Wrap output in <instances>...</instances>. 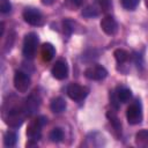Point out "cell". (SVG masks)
Here are the masks:
<instances>
[{
	"mask_svg": "<svg viewBox=\"0 0 148 148\" xmlns=\"http://www.w3.org/2000/svg\"><path fill=\"white\" fill-rule=\"evenodd\" d=\"M47 121L45 117H38L35 120H32L28 128H27V135L31 141H38L42 135V127Z\"/></svg>",
	"mask_w": 148,
	"mask_h": 148,
	"instance_id": "3957f363",
	"label": "cell"
},
{
	"mask_svg": "<svg viewBox=\"0 0 148 148\" xmlns=\"http://www.w3.org/2000/svg\"><path fill=\"white\" fill-rule=\"evenodd\" d=\"M101 28L106 35H114L118 30V24L111 15H106L101 21Z\"/></svg>",
	"mask_w": 148,
	"mask_h": 148,
	"instance_id": "30bf717a",
	"label": "cell"
},
{
	"mask_svg": "<svg viewBox=\"0 0 148 148\" xmlns=\"http://www.w3.org/2000/svg\"><path fill=\"white\" fill-rule=\"evenodd\" d=\"M140 3V0H121V5L127 10H133L138 7Z\"/></svg>",
	"mask_w": 148,
	"mask_h": 148,
	"instance_id": "44dd1931",
	"label": "cell"
},
{
	"mask_svg": "<svg viewBox=\"0 0 148 148\" xmlns=\"http://www.w3.org/2000/svg\"><path fill=\"white\" fill-rule=\"evenodd\" d=\"M83 3V0H66V6L69 9H75L81 7Z\"/></svg>",
	"mask_w": 148,
	"mask_h": 148,
	"instance_id": "d4e9b609",
	"label": "cell"
},
{
	"mask_svg": "<svg viewBox=\"0 0 148 148\" xmlns=\"http://www.w3.org/2000/svg\"><path fill=\"white\" fill-rule=\"evenodd\" d=\"M98 14H99L98 9H97L95 6H92V5L87 6V7L82 10V16H84V17H95V16H97Z\"/></svg>",
	"mask_w": 148,
	"mask_h": 148,
	"instance_id": "ffe728a7",
	"label": "cell"
},
{
	"mask_svg": "<svg viewBox=\"0 0 148 148\" xmlns=\"http://www.w3.org/2000/svg\"><path fill=\"white\" fill-rule=\"evenodd\" d=\"M39 104H40V99H39L38 96H36V95L29 96V98L27 99V102L24 104V109H25L27 114L35 113L38 110V108H39Z\"/></svg>",
	"mask_w": 148,
	"mask_h": 148,
	"instance_id": "8fae6325",
	"label": "cell"
},
{
	"mask_svg": "<svg viewBox=\"0 0 148 148\" xmlns=\"http://www.w3.org/2000/svg\"><path fill=\"white\" fill-rule=\"evenodd\" d=\"M17 142V135L15 132H12V131H8L5 133L3 135V145L6 147H14Z\"/></svg>",
	"mask_w": 148,
	"mask_h": 148,
	"instance_id": "9a60e30c",
	"label": "cell"
},
{
	"mask_svg": "<svg viewBox=\"0 0 148 148\" xmlns=\"http://www.w3.org/2000/svg\"><path fill=\"white\" fill-rule=\"evenodd\" d=\"M116 95H117V98L119 102L121 103H126L127 101H130V98L132 97V91L128 89V88H125V87H119L116 91Z\"/></svg>",
	"mask_w": 148,
	"mask_h": 148,
	"instance_id": "5bb4252c",
	"label": "cell"
},
{
	"mask_svg": "<svg viewBox=\"0 0 148 148\" xmlns=\"http://www.w3.org/2000/svg\"><path fill=\"white\" fill-rule=\"evenodd\" d=\"M106 116H108V118L110 119V123H111V125L113 126L114 131L118 132V133H121V124H120V120L118 119L116 112H113V111H108Z\"/></svg>",
	"mask_w": 148,
	"mask_h": 148,
	"instance_id": "2e32d148",
	"label": "cell"
},
{
	"mask_svg": "<svg viewBox=\"0 0 148 148\" xmlns=\"http://www.w3.org/2000/svg\"><path fill=\"white\" fill-rule=\"evenodd\" d=\"M135 141L139 146L148 145V130H141L135 134Z\"/></svg>",
	"mask_w": 148,
	"mask_h": 148,
	"instance_id": "ac0fdd59",
	"label": "cell"
},
{
	"mask_svg": "<svg viewBox=\"0 0 148 148\" xmlns=\"http://www.w3.org/2000/svg\"><path fill=\"white\" fill-rule=\"evenodd\" d=\"M126 118L128 124L131 125H136L140 124L142 120V109L139 102H135L133 104H131L127 110H126Z\"/></svg>",
	"mask_w": 148,
	"mask_h": 148,
	"instance_id": "277c9868",
	"label": "cell"
},
{
	"mask_svg": "<svg viewBox=\"0 0 148 148\" xmlns=\"http://www.w3.org/2000/svg\"><path fill=\"white\" fill-rule=\"evenodd\" d=\"M40 1H42V3L45 5V6H51L56 0H40Z\"/></svg>",
	"mask_w": 148,
	"mask_h": 148,
	"instance_id": "484cf974",
	"label": "cell"
},
{
	"mask_svg": "<svg viewBox=\"0 0 148 148\" xmlns=\"http://www.w3.org/2000/svg\"><path fill=\"white\" fill-rule=\"evenodd\" d=\"M62 25H64V32L66 36H69L73 31H74V22L72 20H65L62 22Z\"/></svg>",
	"mask_w": 148,
	"mask_h": 148,
	"instance_id": "7402d4cb",
	"label": "cell"
},
{
	"mask_svg": "<svg viewBox=\"0 0 148 148\" xmlns=\"http://www.w3.org/2000/svg\"><path fill=\"white\" fill-rule=\"evenodd\" d=\"M51 73L53 77H56L57 80H65L68 75V66H67L66 60L64 59L57 60L51 69Z\"/></svg>",
	"mask_w": 148,
	"mask_h": 148,
	"instance_id": "9c48e42d",
	"label": "cell"
},
{
	"mask_svg": "<svg viewBox=\"0 0 148 148\" xmlns=\"http://www.w3.org/2000/svg\"><path fill=\"white\" fill-rule=\"evenodd\" d=\"M50 109L54 113H61L66 109V102H65V99L62 97H56V98H53L51 101Z\"/></svg>",
	"mask_w": 148,
	"mask_h": 148,
	"instance_id": "4fadbf2b",
	"label": "cell"
},
{
	"mask_svg": "<svg viewBox=\"0 0 148 148\" xmlns=\"http://www.w3.org/2000/svg\"><path fill=\"white\" fill-rule=\"evenodd\" d=\"M67 95L73 101L81 102V101H83L87 97V95H88V88H86L83 86H80L77 83H71L67 87Z\"/></svg>",
	"mask_w": 148,
	"mask_h": 148,
	"instance_id": "52a82bcc",
	"label": "cell"
},
{
	"mask_svg": "<svg viewBox=\"0 0 148 148\" xmlns=\"http://www.w3.org/2000/svg\"><path fill=\"white\" fill-rule=\"evenodd\" d=\"M106 75H108V71L101 65L89 66L84 71V76L92 81H101V80L105 79Z\"/></svg>",
	"mask_w": 148,
	"mask_h": 148,
	"instance_id": "5b68a950",
	"label": "cell"
},
{
	"mask_svg": "<svg viewBox=\"0 0 148 148\" xmlns=\"http://www.w3.org/2000/svg\"><path fill=\"white\" fill-rule=\"evenodd\" d=\"M12 10V5L8 0H0V12L6 14Z\"/></svg>",
	"mask_w": 148,
	"mask_h": 148,
	"instance_id": "cb8c5ba5",
	"label": "cell"
},
{
	"mask_svg": "<svg viewBox=\"0 0 148 148\" xmlns=\"http://www.w3.org/2000/svg\"><path fill=\"white\" fill-rule=\"evenodd\" d=\"M30 83H31V80H30V77H29V75L27 73L21 72V71L15 72L14 87L18 92H25L29 89Z\"/></svg>",
	"mask_w": 148,
	"mask_h": 148,
	"instance_id": "8992f818",
	"label": "cell"
},
{
	"mask_svg": "<svg viewBox=\"0 0 148 148\" xmlns=\"http://www.w3.org/2000/svg\"><path fill=\"white\" fill-rule=\"evenodd\" d=\"M113 56H114V59L117 60L118 64H124L126 62L128 59H130V53L123 49H117L114 50L113 52Z\"/></svg>",
	"mask_w": 148,
	"mask_h": 148,
	"instance_id": "e0dca14e",
	"label": "cell"
},
{
	"mask_svg": "<svg viewBox=\"0 0 148 148\" xmlns=\"http://www.w3.org/2000/svg\"><path fill=\"white\" fill-rule=\"evenodd\" d=\"M38 45V36L35 32H29L24 36L23 39V56L28 59H32L36 54Z\"/></svg>",
	"mask_w": 148,
	"mask_h": 148,
	"instance_id": "7a4b0ae2",
	"label": "cell"
},
{
	"mask_svg": "<svg viewBox=\"0 0 148 148\" xmlns=\"http://www.w3.org/2000/svg\"><path fill=\"white\" fill-rule=\"evenodd\" d=\"M27 116L24 105L23 106H14L10 108L7 112V116H5L6 123L10 126V127H20L24 120V117Z\"/></svg>",
	"mask_w": 148,
	"mask_h": 148,
	"instance_id": "6da1fadb",
	"label": "cell"
},
{
	"mask_svg": "<svg viewBox=\"0 0 148 148\" xmlns=\"http://www.w3.org/2000/svg\"><path fill=\"white\" fill-rule=\"evenodd\" d=\"M49 138H50V140H51L52 142H60V141L64 139V132H62L61 128L56 127V128H53V130L50 132Z\"/></svg>",
	"mask_w": 148,
	"mask_h": 148,
	"instance_id": "d6986e66",
	"label": "cell"
},
{
	"mask_svg": "<svg viewBox=\"0 0 148 148\" xmlns=\"http://www.w3.org/2000/svg\"><path fill=\"white\" fill-rule=\"evenodd\" d=\"M23 18L31 25H40L44 21L42 13L36 8H25L23 12Z\"/></svg>",
	"mask_w": 148,
	"mask_h": 148,
	"instance_id": "ba28073f",
	"label": "cell"
},
{
	"mask_svg": "<svg viewBox=\"0 0 148 148\" xmlns=\"http://www.w3.org/2000/svg\"><path fill=\"white\" fill-rule=\"evenodd\" d=\"M146 6L148 7V0H146Z\"/></svg>",
	"mask_w": 148,
	"mask_h": 148,
	"instance_id": "4316f807",
	"label": "cell"
},
{
	"mask_svg": "<svg viewBox=\"0 0 148 148\" xmlns=\"http://www.w3.org/2000/svg\"><path fill=\"white\" fill-rule=\"evenodd\" d=\"M56 54V49L51 43H44L40 49V56L44 61H50Z\"/></svg>",
	"mask_w": 148,
	"mask_h": 148,
	"instance_id": "7c38bea8",
	"label": "cell"
},
{
	"mask_svg": "<svg viewBox=\"0 0 148 148\" xmlns=\"http://www.w3.org/2000/svg\"><path fill=\"white\" fill-rule=\"evenodd\" d=\"M102 12H108L112 7V0H97Z\"/></svg>",
	"mask_w": 148,
	"mask_h": 148,
	"instance_id": "603a6c76",
	"label": "cell"
}]
</instances>
